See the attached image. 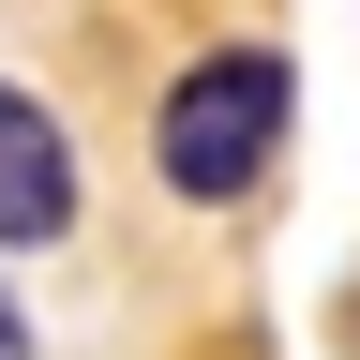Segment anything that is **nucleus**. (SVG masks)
Listing matches in <instances>:
<instances>
[{
	"mask_svg": "<svg viewBox=\"0 0 360 360\" xmlns=\"http://www.w3.org/2000/svg\"><path fill=\"white\" fill-rule=\"evenodd\" d=\"M270 150H285V45H210V60H180L165 75V105H150V165H165V195H255Z\"/></svg>",
	"mask_w": 360,
	"mask_h": 360,
	"instance_id": "1",
	"label": "nucleus"
},
{
	"mask_svg": "<svg viewBox=\"0 0 360 360\" xmlns=\"http://www.w3.org/2000/svg\"><path fill=\"white\" fill-rule=\"evenodd\" d=\"M0 360H30V315H15V285H0Z\"/></svg>",
	"mask_w": 360,
	"mask_h": 360,
	"instance_id": "3",
	"label": "nucleus"
},
{
	"mask_svg": "<svg viewBox=\"0 0 360 360\" xmlns=\"http://www.w3.org/2000/svg\"><path fill=\"white\" fill-rule=\"evenodd\" d=\"M60 225H75V135L30 90H0V240H60Z\"/></svg>",
	"mask_w": 360,
	"mask_h": 360,
	"instance_id": "2",
	"label": "nucleus"
}]
</instances>
